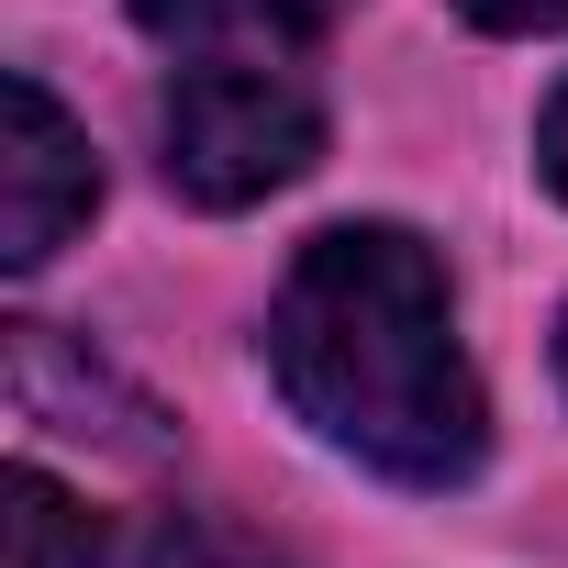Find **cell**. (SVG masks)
<instances>
[{
    "label": "cell",
    "mask_w": 568,
    "mask_h": 568,
    "mask_svg": "<svg viewBox=\"0 0 568 568\" xmlns=\"http://www.w3.org/2000/svg\"><path fill=\"white\" fill-rule=\"evenodd\" d=\"M357 0H134V23L179 57H313Z\"/></svg>",
    "instance_id": "5b68a950"
},
{
    "label": "cell",
    "mask_w": 568,
    "mask_h": 568,
    "mask_svg": "<svg viewBox=\"0 0 568 568\" xmlns=\"http://www.w3.org/2000/svg\"><path fill=\"white\" fill-rule=\"evenodd\" d=\"M457 23H479V34H568V0H457Z\"/></svg>",
    "instance_id": "ba28073f"
},
{
    "label": "cell",
    "mask_w": 568,
    "mask_h": 568,
    "mask_svg": "<svg viewBox=\"0 0 568 568\" xmlns=\"http://www.w3.org/2000/svg\"><path fill=\"white\" fill-rule=\"evenodd\" d=\"M168 190L190 212H256L267 190L313 179L324 156V90L302 57H190L156 101Z\"/></svg>",
    "instance_id": "7a4b0ae2"
},
{
    "label": "cell",
    "mask_w": 568,
    "mask_h": 568,
    "mask_svg": "<svg viewBox=\"0 0 568 568\" xmlns=\"http://www.w3.org/2000/svg\"><path fill=\"white\" fill-rule=\"evenodd\" d=\"M557 390H568V313H557Z\"/></svg>",
    "instance_id": "30bf717a"
},
{
    "label": "cell",
    "mask_w": 568,
    "mask_h": 568,
    "mask_svg": "<svg viewBox=\"0 0 568 568\" xmlns=\"http://www.w3.org/2000/svg\"><path fill=\"white\" fill-rule=\"evenodd\" d=\"M267 379L335 457L390 490H457L490 457V402L457 346L446 256L413 223H324L267 302Z\"/></svg>",
    "instance_id": "6da1fadb"
},
{
    "label": "cell",
    "mask_w": 568,
    "mask_h": 568,
    "mask_svg": "<svg viewBox=\"0 0 568 568\" xmlns=\"http://www.w3.org/2000/svg\"><path fill=\"white\" fill-rule=\"evenodd\" d=\"M0 357H12V413H23V424L79 435V446H112V457H134V468L179 457V424H168L123 368H101L90 346H68L57 324H0Z\"/></svg>",
    "instance_id": "277c9868"
},
{
    "label": "cell",
    "mask_w": 568,
    "mask_h": 568,
    "mask_svg": "<svg viewBox=\"0 0 568 568\" xmlns=\"http://www.w3.org/2000/svg\"><path fill=\"white\" fill-rule=\"evenodd\" d=\"M0 546H12V568H101V513L57 490L45 468H12L0 479Z\"/></svg>",
    "instance_id": "8992f818"
},
{
    "label": "cell",
    "mask_w": 568,
    "mask_h": 568,
    "mask_svg": "<svg viewBox=\"0 0 568 568\" xmlns=\"http://www.w3.org/2000/svg\"><path fill=\"white\" fill-rule=\"evenodd\" d=\"M134 568H302V557L267 546V535L234 524V513H156L145 546H134Z\"/></svg>",
    "instance_id": "52a82bcc"
},
{
    "label": "cell",
    "mask_w": 568,
    "mask_h": 568,
    "mask_svg": "<svg viewBox=\"0 0 568 568\" xmlns=\"http://www.w3.org/2000/svg\"><path fill=\"white\" fill-rule=\"evenodd\" d=\"M535 168H546V190L568 201V79H557V101L535 112Z\"/></svg>",
    "instance_id": "9c48e42d"
},
{
    "label": "cell",
    "mask_w": 568,
    "mask_h": 568,
    "mask_svg": "<svg viewBox=\"0 0 568 568\" xmlns=\"http://www.w3.org/2000/svg\"><path fill=\"white\" fill-rule=\"evenodd\" d=\"M101 212V156L90 134L57 112V90L34 68L0 79V267H45L79 223Z\"/></svg>",
    "instance_id": "3957f363"
}]
</instances>
